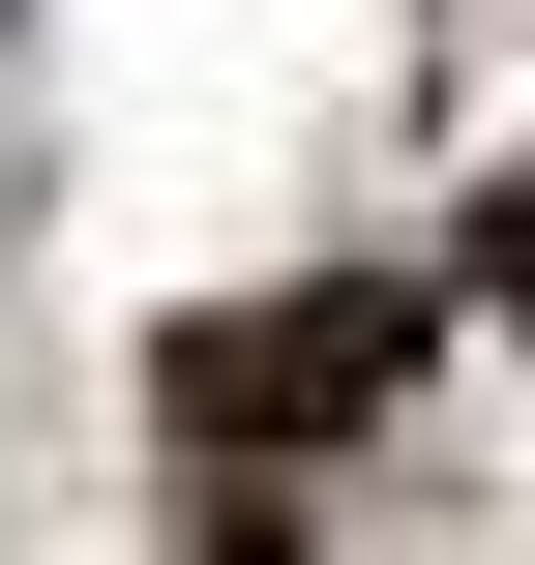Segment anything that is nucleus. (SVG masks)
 Here are the masks:
<instances>
[{
  "instance_id": "1",
  "label": "nucleus",
  "mask_w": 535,
  "mask_h": 565,
  "mask_svg": "<svg viewBox=\"0 0 535 565\" xmlns=\"http://www.w3.org/2000/svg\"><path fill=\"white\" fill-rule=\"evenodd\" d=\"M477 298H506V328H535V179H477Z\"/></svg>"
}]
</instances>
